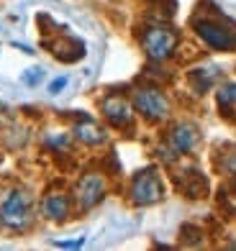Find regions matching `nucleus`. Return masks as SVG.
Masks as SVG:
<instances>
[{"label":"nucleus","instance_id":"f257e3e1","mask_svg":"<svg viewBox=\"0 0 236 251\" xmlns=\"http://www.w3.org/2000/svg\"><path fill=\"white\" fill-rule=\"evenodd\" d=\"M195 39L210 51L231 54L236 51V24L218 13H195L190 18Z\"/></svg>","mask_w":236,"mask_h":251},{"label":"nucleus","instance_id":"f03ea898","mask_svg":"<svg viewBox=\"0 0 236 251\" xmlns=\"http://www.w3.org/2000/svg\"><path fill=\"white\" fill-rule=\"evenodd\" d=\"M139 47L144 51L149 62H170L177 56V49H180V33L172 24H167V21H147L139 33Z\"/></svg>","mask_w":236,"mask_h":251},{"label":"nucleus","instance_id":"7ed1b4c3","mask_svg":"<svg viewBox=\"0 0 236 251\" xmlns=\"http://www.w3.org/2000/svg\"><path fill=\"white\" fill-rule=\"evenodd\" d=\"M36 221V200L28 187H10L0 198V226L5 231L24 233Z\"/></svg>","mask_w":236,"mask_h":251},{"label":"nucleus","instance_id":"20e7f679","mask_svg":"<svg viewBox=\"0 0 236 251\" xmlns=\"http://www.w3.org/2000/svg\"><path fill=\"white\" fill-rule=\"evenodd\" d=\"M131 105H133V110H136L139 118H144L152 126L170 121V116H172L170 95H167L159 85H154V82H144V85L133 87L131 90Z\"/></svg>","mask_w":236,"mask_h":251},{"label":"nucleus","instance_id":"39448f33","mask_svg":"<svg viewBox=\"0 0 236 251\" xmlns=\"http://www.w3.org/2000/svg\"><path fill=\"white\" fill-rule=\"evenodd\" d=\"M164 195H167L164 179H162L157 167L139 169L129 182V200H131V205H136V208H149V205L162 202Z\"/></svg>","mask_w":236,"mask_h":251},{"label":"nucleus","instance_id":"423d86ee","mask_svg":"<svg viewBox=\"0 0 236 251\" xmlns=\"http://www.w3.org/2000/svg\"><path fill=\"white\" fill-rule=\"evenodd\" d=\"M75 205L80 208V213H87L98 208L100 202L105 200L108 195V179L105 172H98V169H87V172L80 175V179L75 182Z\"/></svg>","mask_w":236,"mask_h":251},{"label":"nucleus","instance_id":"0eeeda50","mask_svg":"<svg viewBox=\"0 0 236 251\" xmlns=\"http://www.w3.org/2000/svg\"><path fill=\"white\" fill-rule=\"evenodd\" d=\"M100 116L110 128L121 133H131L136 126V110H133L131 100L123 98L121 93H108L100 98Z\"/></svg>","mask_w":236,"mask_h":251},{"label":"nucleus","instance_id":"6e6552de","mask_svg":"<svg viewBox=\"0 0 236 251\" xmlns=\"http://www.w3.org/2000/svg\"><path fill=\"white\" fill-rule=\"evenodd\" d=\"M162 141L170 144L177 156H190L200 144V128H198V123L190 121V118H177L167 126Z\"/></svg>","mask_w":236,"mask_h":251},{"label":"nucleus","instance_id":"1a4fd4ad","mask_svg":"<svg viewBox=\"0 0 236 251\" xmlns=\"http://www.w3.org/2000/svg\"><path fill=\"white\" fill-rule=\"evenodd\" d=\"M72 210H75V195L70 190L52 185L41 195V202H39L41 218H47L52 223H62V221H67L72 215Z\"/></svg>","mask_w":236,"mask_h":251},{"label":"nucleus","instance_id":"9d476101","mask_svg":"<svg viewBox=\"0 0 236 251\" xmlns=\"http://www.w3.org/2000/svg\"><path fill=\"white\" fill-rule=\"evenodd\" d=\"M44 49H49L54 59H59L64 64H75L80 62L82 56L87 54L85 49V41L77 39V36H70L67 31H57V36L54 39H44Z\"/></svg>","mask_w":236,"mask_h":251},{"label":"nucleus","instance_id":"9b49d317","mask_svg":"<svg viewBox=\"0 0 236 251\" xmlns=\"http://www.w3.org/2000/svg\"><path fill=\"white\" fill-rule=\"evenodd\" d=\"M175 187L183 198L187 200H203L208 195V177L200 172L198 167H183L180 172L175 175Z\"/></svg>","mask_w":236,"mask_h":251},{"label":"nucleus","instance_id":"f8f14e48","mask_svg":"<svg viewBox=\"0 0 236 251\" xmlns=\"http://www.w3.org/2000/svg\"><path fill=\"white\" fill-rule=\"evenodd\" d=\"M72 139L85 144V146H103V144H108V131L98 121H93L90 116L82 113L72 123Z\"/></svg>","mask_w":236,"mask_h":251},{"label":"nucleus","instance_id":"ddd939ff","mask_svg":"<svg viewBox=\"0 0 236 251\" xmlns=\"http://www.w3.org/2000/svg\"><path fill=\"white\" fill-rule=\"evenodd\" d=\"M221 77H223V72L218 64H200V67L187 70V82L195 95H208L221 82Z\"/></svg>","mask_w":236,"mask_h":251},{"label":"nucleus","instance_id":"4468645a","mask_svg":"<svg viewBox=\"0 0 236 251\" xmlns=\"http://www.w3.org/2000/svg\"><path fill=\"white\" fill-rule=\"evenodd\" d=\"M216 108L223 121L236 126V79H223L216 87Z\"/></svg>","mask_w":236,"mask_h":251},{"label":"nucleus","instance_id":"2eb2a0df","mask_svg":"<svg viewBox=\"0 0 236 251\" xmlns=\"http://www.w3.org/2000/svg\"><path fill=\"white\" fill-rule=\"evenodd\" d=\"M44 144H47L54 154H62V151L70 154V149H72V136H70V133H47Z\"/></svg>","mask_w":236,"mask_h":251},{"label":"nucleus","instance_id":"dca6fc26","mask_svg":"<svg viewBox=\"0 0 236 251\" xmlns=\"http://www.w3.org/2000/svg\"><path fill=\"white\" fill-rule=\"evenodd\" d=\"M41 79H44V70H41V67H31V70H26L24 75H21V82L28 85V87H36Z\"/></svg>","mask_w":236,"mask_h":251},{"label":"nucleus","instance_id":"f3484780","mask_svg":"<svg viewBox=\"0 0 236 251\" xmlns=\"http://www.w3.org/2000/svg\"><path fill=\"white\" fill-rule=\"evenodd\" d=\"M67 82H70V77H57V79H52V82H49V95H59L62 90L67 87Z\"/></svg>","mask_w":236,"mask_h":251},{"label":"nucleus","instance_id":"a211bd4d","mask_svg":"<svg viewBox=\"0 0 236 251\" xmlns=\"http://www.w3.org/2000/svg\"><path fill=\"white\" fill-rule=\"evenodd\" d=\"M54 246H59V249H80L85 246V238H75V241H54Z\"/></svg>","mask_w":236,"mask_h":251},{"label":"nucleus","instance_id":"6ab92c4d","mask_svg":"<svg viewBox=\"0 0 236 251\" xmlns=\"http://www.w3.org/2000/svg\"><path fill=\"white\" fill-rule=\"evenodd\" d=\"M226 190L231 192V198L236 200V172H231V175H229V185H226Z\"/></svg>","mask_w":236,"mask_h":251},{"label":"nucleus","instance_id":"aec40b11","mask_svg":"<svg viewBox=\"0 0 236 251\" xmlns=\"http://www.w3.org/2000/svg\"><path fill=\"white\" fill-rule=\"evenodd\" d=\"M13 47H16V49H21V51H24V54H36V51H33L31 47H26V44H18V41H16Z\"/></svg>","mask_w":236,"mask_h":251},{"label":"nucleus","instance_id":"412c9836","mask_svg":"<svg viewBox=\"0 0 236 251\" xmlns=\"http://www.w3.org/2000/svg\"><path fill=\"white\" fill-rule=\"evenodd\" d=\"M144 3H154V0H144Z\"/></svg>","mask_w":236,"mask_h":251}]
</instances>
